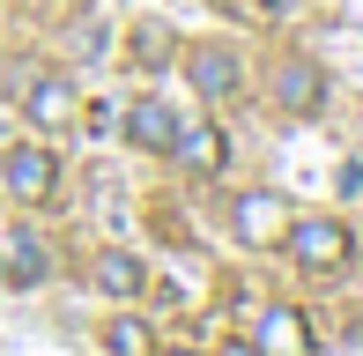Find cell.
<instances>
[{
    "label": "cell",
    "mask_w": 363,
    "mask_h": 356,
    "mask_svg": "<svg viewBox=\"0 0 363 356\" xmlns=\"http://www.w3.org/2000/svg\"><path fill=\"white\" fill-rule=\"evenodd\" d=\"M67 52L74 60H96V52H104V23H96V15H74V23H67Z\"/></svg>",
    "instance_id": "4fadbf2b"
},
{
    "label": "cell",
    "mask_w": 363,
    "mask_h": 356,
    "mask_svg": "<svg viewBox=\"0 0 363 356\" xmlns=\"http://www.w3.org/2000/svg\"><path fill=\"white\" fill-rule=\"evenodd\" d=\"M186 82L201 89L208 104H223V96L245 89V67H238V52H230V45H193V52H186Z\"/></svg>",
    "instance_id": "8992f818"
},
{
    "label": "cell",
    "mask_w": 363,
    "mask_h": 356,
    "mask_svg": "<svg viewBox=\"0 0 363 356\" xmlns=\"http://www.w3.org/2000/svg\"><path fill=\"white\" fill-rule=\"evenodd\" d=\"M89 282L104 289V297H119V304H134L141 289H148V260H141V252H119V245H111V252H96V267H89Z\"/></svg>",
    "instance_id": "9c48e42d"
},
{
    "label": "cell",
    "mask_w": 363,
    "mask_h": 356,
    "mask_svg": "<svg viewBox=\"0 0 363 356\" xmlns=\"http://www.w3.org/2000/svg\"><path fill=\"white\" fill-rule=\"evenodd\" d=\"M282 252H289L304 274H341V267L356 260V238H349V223H341V216H289Z\"/></svg>",
    "instance_id": "6da1fadb"
},
{
    "label": "cell",
    "mask_w": 363,
    "mask_h": 356,
    "mask_svg": "<svg viewBox=\"0 0 363 356\" xmlns=\"http://www.w3.org/2000/svg\"><path fill=\"white\" fill-rule=\"evenodd\" d=\"M326 67L319 60H304V52H289V60H274V74H267V96H274V111H289V119H311V111H326Z\"/></svg>",
    "instance_id": "7a4b0ae2"
},
{
    "label": "cell",
    "mask_w": 363,
    "mask_h": 356,
    "mask_svg": "<svg viewBox=\"0 0 363 356\" xmlns=\"http://www.w3.org/2000/svg\"><path fill=\"white\" fill-rule=\"evenodd\" d=\"M0 178H8V193L23 208H38V201H52V186H60V156L38 149V141H15V149H0Z\"/></svg>",
    "instance_id": "277c9868"
},
{
    "label": "cell",
    "mask_w": 363,
    "mask_h": 356,
    "mask_svg": "<svg viewBox=\"0 0 363 356\" xmlns=\"http://www.w3.org/2000/svg\"><path fill=\"white\" fill-rule=\"evenodd\" d=\"M15 104H23V119L38 126V134H67V126H74V82H67V74H45L38 67Z\"/></svg>",
    "instance_id": "5b68a950"
},
{
    "label": "cell",
    "mask_w": 363,
    "mask_h": 356,
    "mask_svg": "<svg viewBox=\"0 0 363 356\" xmlns=\"http://www.w3.org/2000/svg\"><path fill=\"white\" fill-rule=\"evenodd\" d=\"M134 60H141V67H163V60H171V30H163V23H141L134 30Z\"/></svg>",
    "instance_id": "5bb4252c"
},
{
    "label": "cell",
    "mask_w": 363,
    "mask_h": 356,
    "mask_svg": "<svg viewBox=\"0 0 363 356\" xmlns=\"http://www.w3.org/2000/svg\"><path fill=\"white\" fill-rule=\"evenodd\" d=\"M245 342H252L259 356H311V319L296 312V304H267Z\"/></svg>",
    "instance_id": "52a82bcc"
},
{
    "label": "cell",
    "mask_w": 363,
    "mask_h": 356,
    "mask_svg": "<svg viewBox=\"0 0 363 356\" xmlns=\"http://www.w3.org/2000/svg\"><path fill=\"white\" fill-rule=\"evenodd\" d=\"M156 356H193V349H156Z\"/></svg>",
    "instance_id": "2e32d148"
},
{
    "label": "cell",
    "mask_w": 363,
    "mask_h": 356,
    "mask_svg": "<svg viewBox=\"0 0 363 356\" xmlns=\"http://www.w3.org/2000/svg\"><path fill=\"white\" fill-rule=\"evenodd\" d=\"M171 156H178V164H186V171H201V178H216L223 164H230V141H223V126H178V141H171Z\"/></svg>",
    "instance_id": "30bf717a"
},
{
    "label": "cell",
    "mask_w": 363,
    "mask_h": 356,
    "mask_svg": "<svg viewBox=\"0 0 363 356\" xmlns=\"http://www.w3.org/2000/svg\"><path fill=\"white\" fill-rule=\"evenodd\" d=\"M230 230H238V245H252V252L282 245V238H289V201H282V193H267V186L238 193V208H230Z\"/></svg>",
    "instance_id": "3957f363"
},
{
    "label": "cell",
    "mask_w": 363,
    "mask_h": 356,
    "mask_svg": "<svg viewBox=\"0 0 363 356\" xmlns=\"http://www.w3.org/2000/svg\"><path fill=\"white\" fill-rule=\"evenodd\" d=\"M45 267H52V252H45L38 238H8V267H0V274H8V289H38Z\"/></svg>",
    "instance_id": "8fae6325"
},
{
    "label": "cell",
    "mask_w": 363,
    "mask_h": 356,
    "mask_svg": "<svg viewBox=\"0 0 363 356\" xmlns=\"http://www.w3.org/2000/svg\"><path fill=\"white\" fill-rule=\"evenodd\" d=\"M208 8H238V0H208Z\"/></svg>",
    "instance_id": "e0dca14e"
},
{
    "label": "cell",
    "mask_w": 363,
    "mask_h": 356,
    "mask_svg": "<svg viewBox=\"0 0 363 356\" xmlns=\"http://www.w3.org/2000/svg\"><path fill=\"white\" fill-rule=\"evenodd\" d=\"M126 141H134V149L171 156V141H178V111L163 104V96H141V104H126Z\"/></svg>",
    "instance_id": "ba28073f"
},
{
    "label": "cell",
    "mask_w": 363,
    "mask_h": 356,
    "mask_svg": "<svg viewBox=\"0 0 363 356\" xmlns=\"http://www.w3.org/2000/svg\"><path fill=\"white\" fill-rule=\"evenodd\" d=\"M104 356H156V342H148L141 319H111L104 327Z\"/></svg>",
    "instance_id": "7c38bea8"
},
{
    "label": "cell",
    "mask_w": 363,
    "mask_h": 356,
    "mask_svg": "<svg viewBox=\"0 0 363 356\" xmlns=\"http://www.w3.org/2000/svg\"><path fill=\"white\" fill-rule=\"evenodd\" d=\"M216 356H259V349H252V342H223Z\"/></svg>",
    "instance_id": "9a60e30c"
}]
</instances>
